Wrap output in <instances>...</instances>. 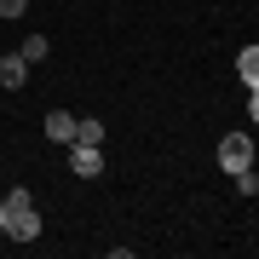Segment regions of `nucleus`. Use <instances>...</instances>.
Returning a JSON list of instances; mask_svg holds the SVG:
<instances>
[{
	"mask_svg": "<svg viewBox=\"0 0 259 259\" xmlns=\"http://www.w3.org/2000/svg\"><path fill=\"white\" fill-rule=\"evenodd\" d=\"M6 236H12V242H35V236H40L35 190H23V185H12V190H6Z\"/></svg>",
	"mask_w": 259,
	"mask_h": 259,
	"instance_id": "obj_1",
	"label": "nucleus"
},
{
	"mask_svg": "<svg viewBox=\"0 0 259 259\" xmlns=\"http://www.w3.org/2000/svg\"><path fill=\"white\" fill-rule=\"evenodd\" d=\"M219 167H225V173L253 167V139H248V133H225V139H219Z\"/></svg>",
	"mask_w": 259,
	"mask_h": 259,
	"instance_id": "obj_2",
	"label": "nucleus"
},
{
	"mask_svg": "<svg viewBox=\"0 0 259 259\" xmlns=\"http://www.w3.org/2000/svg\"><path fill=\"white\" fill-rule=\"evenodd\" d=\"M69 167H75V179H98L104 173V150L98 144H69Z\"/></svg>",
	"mask_w": 259,
	"mask_h": 259,
	"instance_id": "obj_3",
	"label": "nucleus"
},
{
	"mask_svg": "<svg viewBox=\"0 0 259 259\" xmlns=\"http://www.w3.org/2000/svg\"><path fill=\"white\" fill-rule=\"evenodd\" d=\"M23 81H29V58H23V52H6V58H0V87L18 93Z\"/></svg>",
	"mask_w": 259,
	"mask_h": 259,
	"instance_id": "obj_4",
	"label": "nucleus"
},
{
	"mask_svg": "<svg viewBox=\"0 0 259 259\" xmlns=\"http://www.w3.org/2000/svg\"><path fill=\"white\" fill-rule=\"evenodd\" d=\"M47 139H52V144H75V115H69V110H52V115H47Z\"/></svg>",
	"mask_w": 259,
	"mask_h": 259,
	"instance_id": "obj_5",
	"label": "nucleus"
},
{
	"mask_svg": "<svg viewBox=\"0 0 259 259\" xmlns=\"http://www.w3.org/2000/svg\"><path fill=\"white\" fill-rule=\"evenodd\" d=\"M75 144H104V121H98V115L75 121Z\"/></svg>",
	"mask_w": 259,
	"mask_h": 259,
	"instance_id": "obj_6",
	"label": "nucleus"
},
{
	"mask_svg": "<svg viewBox=\"0 0 259 259\" xmlns=\"http://www.w3.org/2000/svg\"><path fill=\"white\" fill-rule=\"evenodd\" d=\"M236 69H242V81H248V87H259V47L242 52V58H236Z\"/></svg>",
	"mask_w": 259,
	"mask_h": 259,
	"instance_id": "obj_7",
	"label": "nucleus"
},
{
	"mask_svg": "<svg viewBox=\"0 0 259 259\" xmlns=\"http://www.w3.org/2000/svg\"><path fill=\"white\" fill-rule=\"evenodd\" d=\"M18 52L29 58V64H40V58H47V35H29V40H23V47H18Z\"/></svg>",
	"mask_w": 259,
	"mask_h": 259,
	"instance_id": "obj_8",
	"label": "nucleus"
},
{
	"mask_svg": "<svg viewBox=\"0 0 259 259\" xmlns=\"http://www.w3.org/2000/svg\"><path fill=\"white\" fill-rule=\"evenodd\" d=\"M231 179H236L242 196H259V173H253V167H242V173H231Z\"/></svg>",
	"mask_w": 259,
	"mask_h": 259,
	"instance_id": "obj_9",
	"label": "nucleus"
},
{
	"mask_svg": "<svg viewBox=\"0 0 259 259\" xmlns=\"http://www.w3.org/2000/svg\"><path fill=\"white\" fill-rule=\"evenodd\" d=\"M29 12V0H0V18H23Z\"/></svg>",
	"mask_w": 259,
	"mask_h": 259,
	"instance_id": "obj_10",
	"label": "nucleus"
},
{
	"mask_svg": "<svg viewBox=\"0 0 259 259\" xmlns=\"http://www.w3.org/2000/svg\"><path fill=\"white\" fill-rule=\"evenodd\" d=\"M248 115L259 121V87H248Z\"/></svg>",
	"mask_w": 259,
	"mask_h": 259,
	"instance_id": "obj_11",
	"label": "nucleus"
},
{
	"mask_svg": "<svg viewBox=\"0 0 259 259\" xmlns=\"http://www.w3.org/2000/svg\"><path fill=\"white\" fill-rule=\"evenodd\" d=\"M0 236H6V202H0Z\"/></svg>",
	"mask_w": 259,
	"mask_h": 259,
	"instance_id": "obj_12",
	"label": "nucleus"
}]
</instances>
